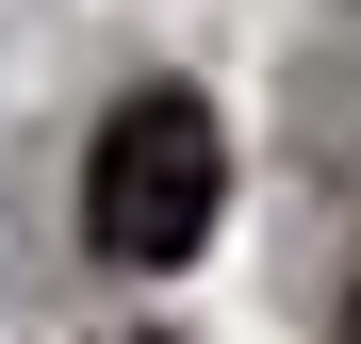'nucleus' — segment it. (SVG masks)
I'll return each instance as SVG.
<instances>
[{"label":"nucleus","mask_w":361,"mask_h":344,"mask_svg":"<svg viewBox=\"0 0 361 344\" xmlns=\"http://www.w3.org/2000/svg\"><path fill=\"white\" fill-rule=\"evenodd\" d=\"M345 344H361V295H345Z\"/></svg>","instance_id":"2"},{"label":"nucleus","mask_w":361,"mask_h":344,"mask_svg":"<svg viewBox=\"0 0 361 344\" xmlns=\"http://www.w3.org/2000/svg\"><path fill=\"white\" fill-rule=\"evenodd\" d=\"M214 213H230V132H214V115L197 98H132V115H115V132H99V164H82V229H99V262H197L214 246Z\"/></svg>","instance_id":"1"}]
</instances>
